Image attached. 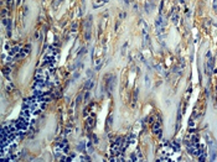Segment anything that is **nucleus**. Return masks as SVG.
<instances>
[{
    "mask_svg": "<svg viewBox=\"0 0 217 162\" xmlns=\"http://www.w3.org/2000/svg\"><path fill=\"white\" fill-rule=\"evenodd\" d=\"M127 81H128V68H125L122 73V86H121V95H122L123 102H127V95H125V92H127Z\"/></svg>",
    "mask_w": 217,
    "mask_h": 162,
    "instance_id": "nucleus-1",
    "label": "nucleus"
},
{
    "mask_svg": "<svg viewBox=\"0 0 217 162\" xmlns=\"http://www.w3.org/2000/svg\"><path fill=\"white\" fill-rule=\"evenodd\" d=\"M48 1H51V0H48Z\"/></svg>",
    "mask_w": 217,
    "mask_h": 162,
    "instance_id": "nucleus-2",
    "label": "nucleus"
}]
</instances>
